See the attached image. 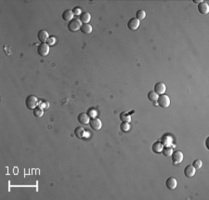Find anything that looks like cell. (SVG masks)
Returning a JSON list of instances; mask_svg holds the SVG:
<instances>
[{"label": "cell", "mask_w": 209, "mask_h": 200, "mask_svg": "<svg viewBox=\"0 0 209 200\" xmlns=\"http://www.w3.org/2000/svg\"><path fill=\"white\" fill-rule=\"evenodd\" d=\"M39 104V101L36 96L34 95H29L25 99V105L29 110H33Z\"/></svg>", "instance_id": "cell-1"}, {"label": "cell", "mask_w": 209, "mask_h": 200, "mask_svg": "<svg viewBox=\"0 0 209 200\" xmlns=\"http://www.w3.org/2000/svg\"><path fill=\"white\" fill-rule=\"evenodd\" d=\"M157 104L165 109L168 108L170 105V98L165 94L160 95L158 96V99H157Z\"/></svg>", "instance_id": "cell-2"}, {"label": "cell", "mask_w": 209, "mask_h": 200, "mask_svg": "<svg viewBox=\"0 0 209 200\" xmlns=\"http://www.w3.org/2000/svg\"><path fill=\"white\" fill-rule=\"evenodd\" d=\"M81 25H82V23L80 22L79 19H73L72 20H70L68 23V29L71 32L74 33L80 30Z\"/></svg>", "instance_id": "cell-3"}, {"label": "cell", "mask_w": 209, "mask_h": 200, "mask_svg": "<svg viewBox=\"0 0 209 200\" xmlns=\"http://www.w3.org/2000/svg\"><path fill=\"white\" fill-rule=\"evenodd\" d=\"M37 53L41 57H46L50 53V46L47 43H41L37 47Z\"/></svg>", "instance_id": "cell-4"}, {"label": "cell", "mask_w": 209, "mask_h": 200, "mask_svg": "<svg viewBox=\"0 0 209 200\" xmlns=\"http://www.w3.org/2000/svg\"><path fill=\"white\" fill-rule=\"evenodd\" d=\"M172 162L174 165H178V164H180L181 162L183 161V154L182 152L180 151H177V152H173L172 154Z\"/></svg>", "instance_id": "cell-5"}, {"label": "cell", "mask_w": 209, "mask_h": 200, "mask_svg": "<svg viewBox=\"0 0 209 200\" xmlns=\"http://www.w3.org/2000/svg\"><path fill=\"white\" fill-rule=\"evenodd\" d=\"M89 125L93 130H100L102 127V123L100 119H99L98 117H94V118L90 119L89 121Z\"/></svg>", "instance_id": "cell-6"}, {"label": "cell", "mask_w": 209, "mask_h": 200, "mask_svg": "<svg viewBox=\"0 0 209 200\" xmlns=\"http://www.w3.org/2000/svg\"><path fill=\"white\" fill-rule=\"evenodd\" d=\"M177 185H178V181L174 177H169L165 181V186L168 190H175L177 188Z\"/></svg>", "instance_id": "cell-7"}, {"label": "cell", "mask_w": 209, "mask_h": 200, "mask_svg": "<svg viewBox=\"0 0 209 200\" xmlns=\"http://www.w3.org/2000/svg\"><path fill=\"white\" fill-rule=\"evenodd\" d=\"M139 26V20L136 18H131L127 22V28L131 31H135L138 28Z\"/></svg>", "instance_id": "cell-8"}, {"label": "cell", "mask_w": 209, "mask_h": 200, "mask_svg": "<svg viewBox=\"0 0 209 200\" xmlns=\"http://www.w3.org/2000/svg\"><path fill=\"white\" fill-rule=\"evenodd\" d=\"M166 91V86L165 83H162V82H159V83H156L154 85V92H156L158 95H162L165 94Z\"/></svg>", "instance_id": "cell-9"}, {"label": "cell", "mask_w": 209, "mask_h": 200, "mask_svg": "<svg viewBox=\"0 0 209 200\" xmlns=\"http://www.w3.org/2000/svg\"><path fill=\"white\" fill-rule=\"evenodd\" d=\"M37 38L41 43H47V39L50 38L48 33L46 30H40L37 34Z\"/></svg>", "instance_id": "cell-10"}, {"label": "cell", "mask_w": 209, "mask_h": 200, "mask_svg": "<svg viewBox=\"0 0 209 200\" xmlns=\"http://www.w3.org/2000/svg\"><path fill=\"white\" fill-rule=\"evenodd\" d=\"M77 121L80 123V124H83V125H87V124H89V121H90V117L88 116L87 114H80L78 116H77Z\"/></svg>", "instance_id": "cell-11"}, {"label": "cell", "mask_w": 209, "mask_h": 200, "mask_svg": "<svg viewBox=\"0 0 209 200\" xmlns=\"http://www.w3.org/2000/svg\"><path fill=\"white\" fill-rule=\"evenodd\" d=\"M195 169L192 165H189L184 169V175L188 178H192L195 175Z\"/></svg>", "instance_id": "cell-12"}, {"label": "cell", "mask_w": 209, "mask_h": 200, "mask_svg": "<svg viewBox=\"0 0 209 200\" xmlns=\"http://www.w3.org/2000/svg\"><path fill=\"white\" fill-rule=\"evenodd\" d=\"M198 11L201 14H207L209 12V6L206 2H202L198 4Z\"/></svg>", "instance_id": "cell-13"}, {"label": "cell", "mask_w": 209, "mask_h": 200, "mask_svg": "<svg viewBox=\"0 0 209 200\" xmlns=\"http://www.w3.org/2000/svg\"><path fill=\"white\" fill-rule=\"evenodd\" d=\"M79 20L82 23V24H87L89 23V20H91V16H90L88 12H82L79 16Z\"/></svg>", "instance_id": "cell-14"}, {"label": "cell", "mask_w": 209, "mask_h": 200, "mask_svg": "<svg viewBox=\"0 0 209 200\" xmlns=\"http://www.w3.org/2000/svg\"><path fill=\"white\" fill-rule=\"evenodd\" d=\"M74 133L76 138H78V139H83V138H85L86 130H85V128H82V127H77V128H75Z\"/></svg>", "instance_id": "cell-15"}, {"label": "cell", "mask_w": 209, "mask_h": 200, "mask_svg": "<svg viewBox=\"0 0 209 200\" xmlns=\"http://www.w3.org/2000/svg\"><path fill=\"white\" fill-rule=\"evenodd\" d=\"M163 143L161 142H155L154 143L152 144L151 146V149H152V152L155 154H159V153H162V150H163Z\"/></svg>", "instance_id": "cell-16"}, {"label": "cell", "mask_w": 209, "mask_h": 200, "mask_svg": "<svg viewBox=\"0 0 209 200\" xmlns=\"http://www.w3.org/2000/svg\"><path fill=\"white\" fill-rule=\"evenodd\" d=\"M33 114L34 116L37 117V118H40V117H42L44 115V109L38 105L33 110Z\"/></svg>", "instance_id": "cell-17"}, {"label": "cell", "mask_w": 209, "mask_h": 200, "mask_svg": "<svg viewBox=\"0 0 209 200\" xmlns=\"http://www.w3.org/2000/svg\"><path fill=\"white\" fill-rule=\"evenodd\" d=\"M119 118L122 122H127L130 123L131 122V115L127 113V112H122L119 115Z\"/></svg>", "instance_id": "cell-18"}, {"label": "cell", "mask_w": 209, "mask_h": 200, "mask_svg": "<svg viewBox=\"0 0 209 200\" xmlns=\"http://www.w3.org/2000/svg\"><path fill=\"white\" fill-rule=\"evenodd\" d=\"M74 18V13L72 10H70V9H67L65 11H63V13H62V19H63L64 20H72Z\"/></svg>", "instance_id": "cell-19"}, {"label": "cell", "mask_w": 209, "mask_h": 200, "mask_svg": "<svg viewBox=\"0 0 209 200\" xmlns=\"http://www.w3.org/2000/svg\"><path fill=\"white\" fill-rule=\"evenodd\" d=\"M80 31L83 33V34H88L92 32V26L87 23V24H82L81 27H80Z\"/></svg>", "instance_id": "cell-20"}, {"label": "cell", "mask_w": 209, "mask_h": 200, "mask_svg": "<svg viewBox=\"0 0 209 200\" xmlns=\"http://www.w3.org/2000/svg\"><path fill=\"white\" fill-rule=\"evenodd\" d=\"M162 154L165 156H171L173 154V148L171 146H164L162 150Z\"/></svg>", "instance_id": "cell-21"}, {"label": "cell", "mask_w": 209, "mask_h": 200, "mask_svg": "<svg viewBox=\"0 0 209 200\" xmlns=\"http://www.w3.org/2000/svg\"><path fill=\"white\" fill-rule=\"evenodd\" d=\"M145 17H146V12L143 9H139V10L137 11V13H136V19H138L139 22L142 20H144Z\"/></svg>", "instance_id": "cell-22"}, {"label": "cell", "mask_w": 209, "mask_h": 200, "mask_svg": "<svg viewBox=\"0 0 209 200\" xmlns=\"http://www.w3.org/2000/svg\"><path fill=\"white\" fill-rule=\"evenodd\" d=\"M148 99H149V101H152V102H154V101H157V99H158V94L156 93V92H154V91H150L149 93H148Z\"/></svg>", "instance_id": "cell-23"}, {"label": "cell", "mask_w": 209, "mask_h": 200, "mask_svg": "<svg viewBox=\"0 0 209 200\" xmlns=\"http://www.w3.org/2000/svg\"><path fill=\"white\" fill-rule=\"evenodd\" d=\"M129 128H130L129 123H127V122H122V123L120 124V129L122 130L123 132H127V131H129Z\"/></svg>", "instance_id": "cell-24"}, {"label": "cell", "mask_w": 209, "mask_h": 200, "mask_svg": "<svg viewBox=\"0 0 209 200\" xmlns=\"http://www.w3.org/2000/svg\"><path fill=\"white\" fill-rule=\"evenodd\" d=\"M161 142L163 143L164 146H169L170 143L172 142V139H171L170 137H168V136H165V137H163Z\"/></svg>", "instance_id": "cell-25"}, {"label": "cell", "mask_w": 209, "mask_h": 200, "mask_svg": "<svg viewBox=\"0 0 209 200\" xmlns=\"http://www.w3.org/2000/svg\"><path fill=\"white\" fill-rule=\"evenodd\" d=\"M192 166L194 167L195 169H199L202 168V166H203V162H202V160H200V159H196L193 161Z\"/></svg>", "instance_id": "cell-26"}, {"label": "cell", "mask_w": 209, "mask_h": 200, "mask_svg": "<svg viewBox=\"0 0 209 200\" xmlns=\"http://www.w3.org/2000/svg\"><path fill=\"white\" fill-rule=\"evenodd\" d=\"M39 106H41L42 108H43L44 110L46 109V110H47L48 109V107H50V104H48V102L47 101H41V102H39V104H38Z\"/></svg>", "instance_id": "cell-27"}, {"label": "cell", "mask_w": 209, "mask_h": 200, "mask_svg": "<svg viewBox=\"0 0 209 200\" xmlns=\"http://www.w3.org/2000/svg\"><path fill=\"white\" fill-rule=\"evenodd\" d=\"M55 42H56V39L54 37H50V38L47 39V44L48 46H52V45L55 44Z\"/></svg>", "instance_id": "cell-28"}, {"label": "cell", "mask_w": 209, "mask_h": 200, "mask_svg": "<svg viewBox=\"0 0 209 200\" xmlns=\"http://www.w3.org/2000/svg\"><path fill=\"white\" fill-rule=\"evenodd\" d=\"M73 13H74V15H79L80 16V14H81V9H79V8H74L73 10Z\"/></svg>", "instance_id": "cell-29"}, {"label": "cell", "mask_w": 209, "mask_h": 200, "mask_svg": "<svg viewBox=\"0 0 209 200\" xmlns=\"http://www.w3.org/2000/svg\"><path fill=\"white\" fill-rule=\"evenodd\" d=\"M96 111L95 110H89V112H88V116L89 117H92V118H94V117H96Z\"/></svg>", "instance_id": "cell-30"}, {"label": "cell", "mask_w": 209, "mask_h": 200, "mask_svg": "<svg viewBox=\"0 0 209 200\" xmlns=\"http://www.w3.org/2000/svg\"><path fill=\"white\" fill-rule=\"evenodd\" d=\"M202 2H203L202 0H193V3H196V4H200Z\"/></svg>", "instance_id": "cell-31"}]
</instances>
